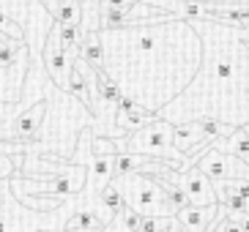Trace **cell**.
I'll return each mask as SVG.
<instances>
[{
  "label": "cell",
  "instance_id": "cell-1",
  "mask_svg": "<svg viewBox=\"0 0 249 232\" xmlns=\"http://www.w3.org/2000/svg\"><path fill=\"white\" fill-rule=\"evenodd\" d=\"M104 47L102 71L126 99L148 112L167 107L197 74L203 44L189 19H167L99 33Z\"/></svg>",
  "mask_w": 249,
  "mask_h": 232
},
{
  "label": "cell",
  "instance_id": "cell-2",
  "mask_svg": "<svg viewBox=\"0 0 249 232\" xmlns=\"http://www.w3.org/2000/svg\"><path fill=\"white\" fill-rule=\"evenodd\" d=\"M203 44L197 74L156 115L167 123L213 117L230 129L249 123V47L238 28L208 19H189Z\"/></svg>",
  "mask_w": 249,
  "mask_h": 232
},
{
  "label": "cell",
  "instance_id": "cell-3",
  "mask_svg": "<svg viewBox=\"0 0 249 232\" xmlns=\"http://www.w3.org/2000/svg\"><path fill=\"white\" fill-rule=\"evenodd\" d=\"M208 148V145H205ZM200 148L195 156H183V153L176 150V142H173V123L161 120L159 115L145 123L142 129L129 131L124 137L112 139V153H140V156H151V159H164V161H176L183 169L195 167L197 156L205 150Z\"/></svg>",
  "mask_w": 249,
  "mask_h": 232
},
{
  "label": "cell",
  "instance_id": "cell-4",
  "mask_svg": "<svg viewBox=\"0 0 249 232\" xmlns=\"http://www.w3.org/2000/svg\"><path fill=\"white\" fill-rule=\"evenodd\" d=\"M121 194L126 199V208L140 216H176V208L167 202L159 181L151 175L132 172V175H115L112 178Z\"/></svg>",
  "mask_w": 249,
  "mask_h": 232
},
{
  "label": "cell",
  "instance_id": "cell-5",
  "mask_svg": "<svg viewBox=\"0 0 249 232\" xmlns=\"http://www.w3.org/2000/svg\"><path fill=\"white\" fill-rule=\"evenodd\" d=\"M154 178H164V181L176 183L178 189H183L189 205H197V208L219 205L216 202V189H213V183L208 181L197 167H189V169H183V172H178V169H167V172L154 175Z\"/></svg>",
  "mask_w": 249,
  "mask_h": 232
},
{
  "label": "cell",
  "instance_id": "cell-6",
  "mask_svg": "<svg viewBox=\"0 0 249 232\" xmlns=\"http://www.w3.org/2000/svg\"><path fill=\"white\" fill-rule=\"evenodd\" d=\"M195 167H197L211 183H225V181H235V178H247L249 175V167L241 159H235L230 153H222L211 145L197 156Z\"/></svg>",
  "mask_w": 249,
  "mask_h": 232
},
{
  "label": "cell",
  "instance_id": "cell-7",
  "mask_svg": "<svg viewBox=\"0 0 249 232\" xmlns=\"http://www.w3.org/2000/svg\"><path fill=\"white\" fill-rule=\"evenodd\" d=\"M44 117H47V101H36L33 107H28V112L14 117L11 134H6V145H28V142H36L38 131L44 126Z\"/></svg>",
  "mask_w": 249,
  "mask_h": 232
},
{
  "label": "cell",
  "instance_id": "cell-8",
  "mask_svg": "<svg viewBox=\"0 0 249 232\" xmlns=\"http://www.w3.org/2000/svg\"><path fill=\"white\" fill-rule=\"evenodd\" d=\"M44 68L52 77V82H55L60 90H66L74 66H71V55L60 50L58 38H55V30L50 33V38H47V44H44Z\"/></svg>",
  "mask_w": 249,
  "mask_h": 232
},
{
  "label": "cell",
  "instance_id": "cell-9",
  "mask_svg": "<svg viewBox=\"0 0 249 232\" xmlns=\"http://www.w3.org/2000/svg\"><path fill=\"white\" fill-rule=\"evenodd\" d=\"M222 213V205H186L176 213V221L181 227V232H208V227L216 221V216Z\"/></svg>",
  "mask_w": 249,
  "mask_h": 232
},
{
  "label": "cell",
  "instance_id": "cell-10",
  "mask_svg": "<svg viewBox=\"0 0 249 232\" xmlns=\"http://www.w3.org/2000/svg\"><path fill=\"white\" fill-rule=\"evenodd\" d=\"M211 148H216V150H222V153H230V156L241 159L244 164L249 167V134H247L244 126L241 129H233L227 137H222V139H213Z\"/></svg>",
  "mask_w": 249,
  "mask_h": 232
},
{
  "label": "cell",
  "instance_id": "cell-11",
  "mask_svg": "<svg viewBox=\"0 0 249 232\" xmlns=\"http://www.w3.org/2000/svg\"><path fill=\"white\" fill-rule=\"evenodd\" d=\"M102 227H104V221L99 218V213L93 208H77L63 221V232H99Z\"/></svg>",
  "mask_w": 249,
  "mask_h": 232
},
{
  "label": "cell",
  "instance_id": "cell-12",
  "mask_svg": "<svg viewBox=\"0 0 249 232\" xmlns=\"http://www.w3.org/2000/svg\"><path fill=\"white\" fill-rule=\"evenodd\" d=\"M77 58H82L90 68H102L104 66V47L99 33H85L80 41V50H77Z\"/></svg>",
  "mask_w": 249,
  "mask_h": 232
},
{
  "label": "cell",
  "instance_id": "cell-13",
  "mask_svg": "<svg viewBox=\"0 0 249 232\" xmlns=\"http://www.w3.org/2000/svg\"><path fill=\"white\" fill-rule=\"evenodd\" d=\"M52 19H55V25H82V3L80 0H58Z\"/></svg>",
  "mask_w": 249,
  "mask_h": 232
},
{
  "label": "cell",
  "instance_id": "cell-14",
  "mask_svg": "<svg viewBox=\"0 0 249 232\" xmlns=\"http://www.w3.org/2000/svg\"><path fill=\"white\" fill-rule=\"evenodd\" d=\"M69 93L77 99V101H82V104H90V90H88V80L82 77L77 68H71V80H69V87H66Z\"/></svg>",
  "mask_w": 249,
  "mask_h": 232
},
{
  "label": "cell",
  "instance_id": "cell-15",
  "mask_svg": "<svg viewBox=\"0 0 249 232\" xmlns=\"http://www.w3.org/2000/svg\"><path fill=\"white\" fill-rule=\"evenodd\" d=\"M173 221H176V216H142L140 232H167Z\"/></svg>",
  "mask_w": 249,
  "mask_h": 232
},
{
  "label": "cell",
  "instance_id": "cell-16",
  "mask_svg": "<svg viewBox=\"0 0 249 232\" xmlns=\"http://www.w3.org/2000/svg\"><path fill=\"white\" fill-rule=\"evenodd\" d=\"M0 33H6L8 38H17V41H22V28L17 25V22H11L3 11H0Z\"/></svg>",
  "mask_w": 249,
  "mask_h": 232
},
{
  "label": "cell",
  "instance_id": "cell-17",
  "mask_svg": "<svg viewBox=\"0 0 249 232\" xmlns=\"http://www.w3.org/2000/svg\"><path fill=\"white\" fill-rule=\"evenodd\" d=\"M99 232H129V230H126V227L121 224V221H118V218H112L110 224H104V227H102V230H99Z\"/></svg>",
  "mask_w": 249,
  "mask_h": 232
},
{
  "label": "cell",
  "instance_id": "cell-18",
  "mask_svg": "<svg viewBox=\"0 0 249 232\" xmlns=\"http://www.w3.org/2000/svg\"><path fill=\"white\" fill-rule=\"evenodd\" d=\"M238 33H241V41H244V44H249V22L244 25L241 30H238Z\"/></svg>",
  "mask_w": 249,
  "mask_h": 232
},
{
  "label": "cell",
  "instance_id": "cell-19",
  "mask_svg": "<svg viewBox=\"0 0 249 232\" xmlns=\"http://www.w3.org/2000/svg\"><path fill=\"white\" fill-rule=\"evenodd\" d=\"M244 129H247V134H249V123H247V126H244Z\"/></svg>",
  "mask_w": 249,
  "mask_h": 232
},
{
  "label": "cell",
  "instance_id": "cell-20",
  "mask_svg": "<svg viewBox=\"0 0 249 232\" xmlns=\"http://www.w3.org/2000/svg\"><path fill=\"white\" fill-rule=\"evenodd\" d=\"M38 232H50V230H38Z\"/></svg>",
  "mask_w": 249,
  "mask_h": 232
}]
</instances>
